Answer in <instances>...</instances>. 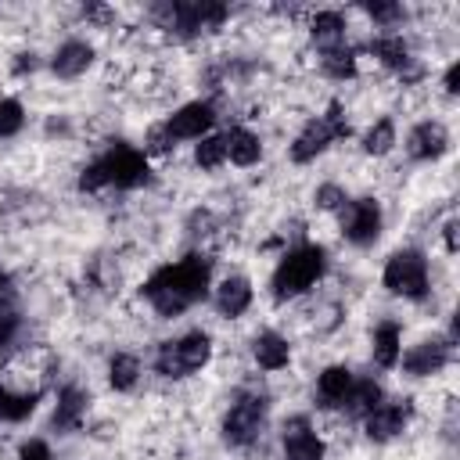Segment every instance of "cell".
I'll return each instance as SVG.
<instances>
[{"mask_svg": "<svg viewBox=\"0 0 460 460\" xmlns=\"http://www.w3.org/2000/svg\"><path fill=\"white\" fill-rule=\"evenodd\" d=\"M266 420H270V395L244 388V392L234 395V402L223 413V424H219L223 442L230 449H248V446H255L262 438Z\"/></svg>", "mask_w": 460, "mask_h": 460, "instance_id": "5", "label": "cell"}, {"mask_svg": "<svg viewBox=\"0 0 460 460\" xmlns=\"http://www.w3.org/2000/svg\"><path fill=\"white\" fill-rule=\"evenodd\" d=\"M18 58H22V61L14 65V72H18V75H25V72H36V68H40V61H36V54H32V50H29V54H18Z\"/></svg>", "mask_w": 460, "mask_h": 460, "instance_id": "36", "label": "cell"}, {"mask_svg": "<svg viewBox=\"0 0 460 460\" xmlns=\"http://www.w3.org/2000/svg\"><path fill=\"white\" fill-rule=\"evenodd\" d=\"M338 216H341V237L352 248H370L381 237L385 212H381V201L377 198H349Z\"/></svg>", "mask_w": 460, "mask_h": 460, "instance_id": "9", "label": "cell"}, {"mask_svg": "<svg viewBox=\"0 0 460 460\" xmlns=\"http://www.w3.org/2000/svg\"><path fill=\"white\" fill-rule=\"evenodd\" d=\"M453 349H456V341L449 334H435V338H424V341L410 345L399 356V363L410 377H435L453 363Z\"/></svg>", "mask_w": 460, "mask_h": 460, "instance_id": "10", "label": "cell"}, {"mask_svg": "<svg viewBox=\"0 0 460 460\" xmlns=\"http://www.w3.org/2000/svg\"><path fill=\"white\" fill-rule=\"evenodd\" d=\"M223 162H226V140H223V133H208V137H201L194 144V165L201 172H212Z\"/></svg>", "mask_w": 460, "mask_h": 460, "instance_id": "29", "label": "cell"}, {"mask_svg": "<svg viewBox=\"0 0 460 460\" xmlns=\"http://www.w3.org/2000/svg\"><path fill=\"white\" fill-rule=\"evenodd\" d=\"M280 449H284V460H323L327 456V442L316 435V428L309 424L305 413H295L284 420Z\"/></svg>", "mask_w": 460, "mask_h": 460, "instance_id": "13", "label": "cell"}, {"mask_svg": "<svg viewBox=\"0 0 460 460\" xmlns=\"http://www.w3.org/2000/svg\"><path fill=\"white\" fill-rule=\"evenodd\" d=\"M381 399H385V388L374 377H356L352 388H349V395H345V402H341V410H345V417L363 420Z\"/></svg>", "mask_w": 460, "mask_h": 460, "instance_id": "25", "label": "cell"}, {"mask_svg": "<svg viewBox=\"0 0 460 460\" xmlns=\"http://www.w3.org/2000/svg\"><path fill=\"white\" fill-rule=\"evenodd\" d=\"M252 359L262 367V370H284L291 363V345L284 334L277 331H259L252 338Z\"/></svg>", "mask_w": 460, "mask_h": 460, "instance_id": "22", "label": "cell"}, {"mask_svg": "<svg viewBox=\"0 0 460 460\" xmlns=\"http://www.w3.org/2000/svg\"><path fill=\"white\" fill-rule=\"evenodd\" d=\"M223 140H226V162H234L241 169H248L262 158V137L248 126H230L223 133Z\"/></svg>", "mask_w": 460, "mask_h": 460, "instance_id": "21", "label": "cell"}, {"mask_svg": "<svg viewBox=\"0 0 460 460\" xmlns=\"http://www.w3.org/2000/svg\"><path fill=\"white\" fill-rule=\"evenodd\" d=\"M413 420V402L410 399H381L367 417H363V435L377 446L399 438Z\"/></svg>", "mask_w": 460, "mask_h": 460, "instance_id": "11", "label": "cell"}, {"mask_svg": "<svg viewBox=\"0 0 460 460\" xmlns=\"http://www.w3.org/2000/svg\"><path fill=\"white\" fill-rule=\"evenodd\" d=\"M155 14L165 32H172L180 40H194V36L219 29L230 18V7L216 4V0H172V4H158Z\"/></svg>", "mask_w": 460, "mask_h": 460, "instance_id": "6", "label": "cell"}, {"mask_svg": "<svg viewBox=\"0 0 460 460\" xmlns=\"http://www.w3.org/2000/svg\"><path fill=\"white\" fill-rule=\"evenodd\" d=\"M25 126V108L18 97H0V140L18 137Z\"/></svg>", "mask_w": 460, "mask_h": 460, "instance_id": "30", "label": "cell"}, {"mask_svg": "<svg viewBox=\"0 0 460 460\" xmlns=\"http://www.w3.org/2000/svg\"><path fill=\"white\" fill-rule=\"evenodd\" d=\"M327 273V252L323 244H313V241H302L295 248H288L273 273H270V295L277 302H291L298 295H305L309 288H316Z\"/></svg>", "mask_w": 460, "mask_h": 460, "instance_id": "3", "label": "cell"}, {"mask_svg": "<svg viewBox=\"0 0 460 460\" xmlns=\"http://www.w3.org/2000/svg\"><path fill=\"white\" fill-rule=\"evenodd\" d=\"M381 288L402 302H424L431 291V270L428 255L420 248H399L385 259L381 270Z\"/></svg>", "mask_w": 460, "mask_h": 460, "instance_id": "7", "label": "cell"}, {"mask_svg": "<svg viewBox=\"0 0 460 460\" xmlns=\"http://www.w3.org/2000/svg\"><path fill=\"white\" fill-rule=\"evenodd\" d=\"M18 460H54V453H50L47 438H25L18 446Z\"/></svg>", "mask_w": 460, "mask_h": 460, "instance_id": "34", "label": "cell"}, {"mask_svg": "<svg viewBox=\"0 0 460 460\" xmlns=\"http://www.w3.org/2000/svg\"><path fill=\"white\" fill-rule=\"evenodd\" d=\"M212 298H216L219 316L237 320V316H244V313H248V305H252L255 291H252V280H248V277L234 273V277H223V280L216 284V295H212Z\"/></svg>", "mask_w": 460, "mask_h": 460, "instance_id": "17", "label": "cell"}, {"mask_svg": "<svg viewBox=\"0 0 460 460\" xmlns=\"http://www.w3.org/2000/svg\"><path fill=\"white\" fill-rule=\"evenodd\" d=\"M212 359V334L208 331H183L180 338H165L155 352V374L180 381L205 370Z\"/></svg>", "mask_w": 460, "mask_h": 460, "instance_id": "4", "label": "cell"}, {"mask_svg": "<svg viewBox=\"0 0 460 460\" xmlns=\"http://www.w3.org/2000/svg\"><path fill=\"white\" fill-rule=\"evenodd\" d=\"M40 406V392L32 388H11V385H0V420L4 424H22L36 413Z\"/></svg>", "mask_w": 460, "mask_h": 460, "instance_id": "23", "label": "cell"}, {"mask_svg": "<svg viewBox=\"0 0 460 460\" xmlns=\"http://www.w3.org/2000/svg\"><path fill=\"white\" fill-rule=\"evenodd\" d=\"M90 65H93V47H90L86 40H65V43L54 50V58H50V72H54L58 79H75V75H83Z\"/></svg>", "mask_w": 460, "mask_h": 460, "instance_id": "19", "label": "cell"}, {"mask_svg": "<svg viewBox=\"0 0 460 460\" xmlns=\"http://www.w3.org/2000/svg\"><path fill=\"white\" fill-rule=\"evenodd\" d=\"M395 144H399V137H395V122H392L388 115L377 119V122H370V129H367L363 140H359L363 155H370V158H385Z\"/></svg>", "mask_w": 460, "mask_h": 460, "instance_id": "27", "label": "cell"}, {"mask_svg": "<svg viewBox=\"0 0 460 460\" xmlns=\"http://www.w3.org/2000/svg\"><path fill=\"white\" fill-rule=\"evenodd\" d=\"M86 406H90V395L79 388V385H65L58 392V402H54V413H50V428L58 435H68V431H79L83 417H86Z\"/></svg>", "mask_w": 460, "mask_h": 460, "instance_id": "16", "label": "cell"}, {"mask_svg": "<svg viewBox=\"0 0 460 460\" xmlns=\"http://www.w3.org/2000/svg\"><path fill=\"white\" fill-rule=\"evenodd\" d=\"M370 356L377 367L392 370L399 367V356H402V327L395 320H381L374 331H370Z\"/></svg>", "mask_w": 460, "mask_h": 460, "instance_id": "20", "label": "cell"}, {"mask_svg": "<svg viewBox=\"0 0 460 460\" xmlns=\"http://www.w3.org/2000/svg\"><path fill=\"white\" fill-rule=\"evenodd\" d=\"M140 381V359L133 352H115L108 359V385L115 392H133Z\"/></svg>", "mask_w": 460, "mask_h": 460, "instance_id": "28", "label": "cell"}, {"mask_svg": "<svg viewBox=\"0 0 460 460\" xmlns=\"http://www.w3.org/2000/svg\"><path fill=\"white\" fill-rule=\"evenodd\" d=\"M147 176H151V158L140 147L115 140L79 172V190H104V187L137 190L147 183Z\"/></svg>", "mask_w": 460, "mask_h": 460, "instance_id": "2", "label": "cell"}, {"mask_svg": "<svg viewBox=\"0 0 460 460\" xmlns=\"http://www.w3.org/2000/svg\"><path fill=\"white\" fill-rule=\"evenodd\" d=\"M313 201H316V208H323V212H341L345 201H349V194H345V187H338V183H320V187L313 190Z\"/></svg>", "mask_w": 460, "mask_h": 460, "instance_id": "31", "label": "cell"}, {"mask_svg": "<svg viewBox=\"0 0 460 460\" xmlns=\"http://www.w3.org/2000/svg\"><path fill=\"white\" fill-rule=\"evenodd\" d=\"M363 14L374 18L381 29H392L395 22L406 18V7H402V4H363Z\"/></svg>", "mask_w": 460, "mask_h": 460, "instance_id": "32", "label": "cell"}, {"mask_svg": "<svg viewBox=\"0 0 460 460\" xmlns=\"http://www.w3.org/2000/svg\"><path fill=\"white\" fill-rule=\"evenodd\" d=\"M349 133H352V126H349V119H345L341 101H331L323 115L309 119V122L298 129V137L291 140L288 155H291V162H295V165H305V162L320 158L334 140H345Z\"/></svg>", "mask_w": 460, "mask_h": 460, "instance_id": "8", "label": "cell"}, {"mask_svg": "<svg viewBox=\"0 0 460 460\" xmlns=\"http://www.w3.org/2000/svg\"><path fill=\"white\" fill-rule=\"evenodd\" d=\"M208 288H212V259L201 252H187L183 259L158 266L140 284V295L162 320H172V316L187 313L190 305L205 302Z\"/></svg>", "mask_w": 460, "mask_h": 460, "instance_id": "1", "label": "cell"}, {"mask_svg": "<svg viewBox=\"0 0 460 460\" xmlns=\"http://www.w3.org/2000/svg\"><path fill=\"white\" fill-rule=\"evenodd\" d=\"M345 14L341 11H316L309 22V40L316 43V50H331L345 43Z\"/></svg>", "mask_w": 460, "mask_h": 460, "instance_id": "24", "label": "cell"}, {"mask_svg": "<svg viewBox=\"0 0 460 460\" xmlns=\"http://www.w3.org/2000/svg\"><path fill=\"white\" fill-rule=\"evenodd\" d=\"M370 54H374L388 72H395L402 83L420 79V65H417V58H413L410 43H406L399 32H385V36L370 40Z\"/></svg>", "mask_w": 460, "mask_h": 460, "instance_id": "14", "label": "cell"}, {"mask_svg": "<svg viewBox=\"0 0 460 460\" xmlns=\"http://www.w3.org/2000/svg\"><path fill=\"white\" fill-rule=\"evenodd\" d=\"M22 313H14V309H7V305H0V349H7V345H14L18 341V334H22Z\"/></svg>", "mask_w": 460, "mask_h": 460, "instance_id": "33", "label": "cell"}, {"mask_svg": "<svg viewBox=\"0 0 460 460\" xmlns=\"http://www.w3.org/2000/svg\"><path fill=\"white\" fill-rule=\"evenodd\" d=\"M7 288H11V280H7V273H4V266H0V302H4V295H7Z\"/></svg>", "mask_w": 460, "mask_h": 460, "instance_id": "38", "label": "cell"}, {"mask_svg": "<svg viewBox=\"0 0 460 460\" xmlns=\"http://www.w3.org/2000/svg\"><path fill=\"white\" fill-rule=\"evenodd\" d=\"M456 83H460V61H453V65L446 68V75H442V86H446V93H456V90H460Z\"/></svg>", "mask_w": 460, "mask_h": 460, "instance_id": "35", "label": "cell"}, {"mask_svg": "<svg viewBox=\"0 0 460 460\" xmlns=\"http://www.w3.org/2000/svg\"><path fill=\"white\" fill-rule=\"evenodd\" d=\"M162 126L172 137V144H180V140H201V137H208L216 129V108L208 101H187Z\"/></svg>", "mask_w": 460, "mask_h": 460, "instance_id": "12", "label": "cell"}, {"mask_svg": "<svg viewBox=\"0 0 460 460\" xmlns=\"http://www.w3.org/2000/svg\"><path fill=\"white\" fill-rule=\"evenodd\" d=\"M320 68H323V75L345 83V79H352V75L359 72V54H356V47H349V43L331 47V50H320Z\"/></svg>", "mask_w": 460, "mask_h": 460, "instance_id": "26", "label": "cell"}, {"mask_svg": "<svg viewBox=\"0 0 460 460\" xmlns=\"http://www.w3.org/2000/svg\"><path fill=\"white\" fill-rule=\"evenodd\" d=\"M449 151V129L438 119H424L406 133V155L413 162H438Z\"/></svg>", "mask_w": 460, "mask_h": 460, "instance_id": "15", "label": "cell"}, {"mask_svg": "<svg viewBox=\"0 0 460 460\" xmlns=\"http://www.w3.org/2000/svg\"><path fill=\"white\" fill-rule=\"evenodd\" d=\"M352 381H356V374H352L349 367L331 363V367H323V370L316 374V388H313V395H316V402H320L323 410H341V402H345Z\"/></svg>", "mask_w": 460, "mask_h": 460, "instance_id": "18", "label": "cell"}, {"mask_svg": "<svg viewBox=\"0 0 460 460\" xmlns=\"http://www.w3.org/2000/svg\"><path fill=\"white\" fill-rule=\"evenodd\" d=\"M446 252H456V219L446 223Z\"/></svg>", "mask_w": 460, "mask_h": 460, "instance_id": "37", "label": "cell"}]
</instances>
